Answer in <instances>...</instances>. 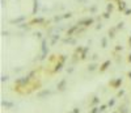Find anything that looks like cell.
<instances>
[{"label": "cell", "instance_id": "6da1fadb", "mask_svg": "<svg viewBox=\"0 0 131 113\" xmlns=\"http://www.w3.org/2000/svg\"><path fill=\"white\" fill-rule=\"evenodd\" d=\"M109 64H110V62H109V60H106V62H105V63H104V64H102V66H101V71H105V70H106V68H108V66H109Z\"/></svg>", "mask_w": 131, "mask_h": 113}, {"label": "cell", "instance_id": "7a4b0ae2", "mask_svg": "<svg viewBox=\"0 0 131 113\" xmlns=\"http://www.w3.org/2000/svg\"><path fill=\"white\" fill-rule=\"evenodd\" d=\"M124 8V3H119V11Z\"/></svg>", "mask_w": 131, "mask_h": 113}, {"label": "cell", "instance_id": "3957f363", "mask_svg": "<svg viewBox=\"0 0 131 113\" xmlns=\"http://www.w3.org/2000/svg\"><path fill=\"white\" fill-rule=\"evenodd\" d=\"M128 62H131V54L128 55Z\"/></svg>", "mask_w": 131, "mask_h": 113}]
</instances>
